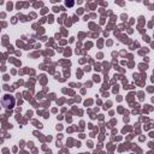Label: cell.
Returning <instances> with one entry per match:
<instances>
[{"label":"cell","mask_w":154,"mask_h":154,"mask_svg":"<svg viewBox=\"0 0 154 154\" xmlns=\"http://www.w3.org/2000/svg\"><path fill=\"white\" fill-rule=\"evenodd\" d=\"M3 106L6 108V110H12L15 106V98L11 96V95H5L3 98Z\"/></svg>","instance_id":"1"},{"label":"cell","mask_w":154,"mask_h":154,"mask_svg":"<svg viewBox=\"0 0 154 154\" xmlns=\"http://www.w3.org/2000/svg\"><path fill=\"white\" fill-rule=\"evenodd\" d=\"M65 5H66V6H72V5H73V3H72V1H69V3L66 1V3H65Z\"/></svg>","instance_id":"2"}]
</instances>
